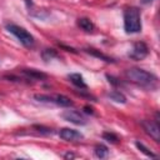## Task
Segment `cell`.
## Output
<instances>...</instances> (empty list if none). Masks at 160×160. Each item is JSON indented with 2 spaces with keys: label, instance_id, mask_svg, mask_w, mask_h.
Instances as JSON below:
<instances>
[{
  "label": "cell",
  "instance_id": "obj_1",
  "mask_svg": "<svg viewBox=\"0 0 160 160\" xmlns=\"http://www.w3.org/2000/svg\"><path fill=\"white\" fill-rule=\"evenodd\" d=\"M125 76L128 80H130L131 82L141 86V88H146V89H155L158 86V78L142 69L139 68H131L128 69L125 71Z\"/></svg>",
  "mask_w": 160,
  "mask_h": 160
},
{
  "label": "cell",
  "instance_id": "obj_2",
  "mask_svg": "<svg viewBox=\"0 0 160 160\" xmlns=\"http://www.w3.org/2000/svg\"><path fill=\"white\" fill-rule=\"evenodd\" d=\"M124 30L128 34L141 31L140 10L138 8H128L124 11Z\"/></svg>",
  "mask_w": 160,
  "mask_h": 160
},
{
  "label": "cell",
  "instance_id": "obj_3",
  "mask_svg": "<svg viewBox=\"0 0 160 160\" xmlns=\"http://www.w3.org/2000/svg\"><path fill=\"white\" fill-rule=\"evenodd\" d=\"M6 29H8V31H10L12 35H15V36L18 38V40H19L24 46L30 48V46L34 45V38H32V35H31L28 30H25L24 28L19 26V25H15V24H8V25H6Z\"/></svg>",
  "mask_w": 160,
  "mask_h": 160
},
{
  "label": "cell",
  "instance_id": "obj_4",
  "mask_svg": "<svg viewBox=\"0 0 160 160\" xmlns=\"http://www.w3.org/2000/svg\"><path fill=\"white\" fill-rule=\"evenodd\" d=\"M34 98L38 100V101H48V102H54L59 106H64V108H68V106H71L72 105V101L65 96V95H54V96H50V95H34Z\"/></svg>",
  "mask_w": 160,
  "mask_h": 160
},
{
  "label": "cell",
  "instance_id": "obj_5",
  "mask_svg": "<svg viewBox=\"0 0 160 160\" xmlns=\"http://www.w3.org/2000/svg\"><path fill=\"white\" fill-rule=\"evenodd\" d=\"M141 126L144 129V131L156 142L160 141V126L158 121L154 120H142L141 121Z\"/></svg>",
  "mask_w": 160,
  "mask_h": 160
},
{
  "label": "cell",
  "instance_id": "obj_6",
  "mask_svg": "<svg viewBox=\"0 0 160 160\" xmlns=\"http://www.w3.org/2000/svg\"><path fill=\"white\" fill-rule=\"evenodd\" d=\"M149 54V48L145 42L142 41H138L134 44L132 50L129 52V56L134 60H142L144 58H146Z\"/></svg>",
  "mask_w": 160,
  "mask_h": 160
},
{
  "label": "cell",
  "instance_id": "obj_7",
  "mask_svg": "<svg viewBox=\"0 0 160 160\" xmlns=\"http://www.w3.org/2000/svg\"><path fill=\"white\" fill-rule=\"evenodd\" d=\"M61 116L66 121H70V122L76 124V125H85L86 124V119L76 110H65L61 114Z\"/></svg>",
  "mask_w": 160,
  "mask_h": 160
},
{
  "label": "cell",
  "instance_id": "obj_8",
  "mask_svg": "<svg viewBox=\"0 0 160 160\" xmlns=\"http://www.w3.org/2000/svg\"><path fill=\"white\" fill-rule=\"evenodd\" d=\"M59 136H60L62 140H65V141H71V142H74V141H80V140L84 138L81 132H79L78 130H74V129H69V128L61 129V130L59 131Z\"/></svg>",
  "mask_w": 160,
  "mask_h": 160
},
{
  "label": "cell",
  "instance_id": "obj_9",
  "mask_svg": "<svg viewBox=\"0 0 160 160\" xmlns=\"http://www.w3.org/2000/svg\"><path fill=\"white\" fill-rule=\"evenodd\" d=\"M21 72L25 76H28L29 79H32V80H42V79H46V76H48L46 74H44L41 71H38L35 69H24V70H21Z\"/></svg>",
  "mask_w": 160,
  "mask_h": 160
},
{
  "label": "cell",
  "instance_id": "obj_10",
  "mask_svg": "<svg viewBox=\"0 0 160 160\" xmlns=\"http://www.w3.org/2000/svg\"><path fill=\"white\" fill-rule=\"evenodd\" d=\"M69 79H70V81L75 85V86H78V88H80V89H86L88 86H86V84H85V81H84V78L80 75V74H70L69 75Z\"/></svg>",
  "mask_w": 160,
  "mask_h": 160
},
{
  "label": "cell",
  "instance_id": "obj_11",
  "mask_svg": "<svg viewBox=\"0 0 160 160\" xmlns=\"http://www.w3.org/2000/svg\"><path fill=\"white\" fill-rule=\"evenodd\" d=\"M78 25H79L84 31H86V32H90V31L94 30V24H92V21H91L90 19H88V18H80V19L78 20Z\"/></svg>",
  "mask_w": 160,
  "mask_h": 160
},
{
  "label": "cell",
  "instance_id": "obj_12",
  "mask_svg": "<svg viewBox=\"0 0 160 160\" xmlns=\"http://www.w3.org/2000/svg\"><path fill=\"white\" fill-rule=\"evenodd\" d=\"M94 154H95L96 158H99V159H104V158H106V156L109 155V149H108L105 145L99 144V145L95 146V149H94Z\"/></svg>",
  "mask_w": 160,
  "mask_h": 160
},
{
  "label": "cell",
  "instance_id": "obj_13",
  "mask_svg": "<svg viewBox=\"0 0 160 160\" xmlns=\"http://www.w3.org/2000/svg\"><path fill=\"white\" fill-rule=\"evenodd\" d=\"M108 96H109L111 100L116 101V102H121V104H125V102H126V98H125V95H124L122 92L118 91V90H112V91H110V92L108 94Z\"/></svg>",
  "mask_w": 160,
  "mask_h": 160
},
{
  "label": "cell",
  "instance_id": "obj_14",
  "mask_svg": "<svg viewBox=\"0 0 160 160\" xmlns=\"http://www.w3.org/2000/svg\"><path fill=\"white\" fill-rule=\"evenodd\" d=\"M86 51H88L89 54H91V55H94V56L99 58V59H102V60H104V61H106V62H112V61H114L111 58H109V56L104 55L102 52H99V51H98V50H95V49H86Z\"/></svg>",
  "mask_w": 160,
  "mask_h": 160
},
{
  "label": "cell",
  "instance_id": "obj_15",
  "mask_svg": "<svg viewBox=\"0 0 160 160\" xmlns=\"http://www.w3.org/2000/svg\"><path fill=\"white\" fill-rule=\"evenodd\" d=\"M135 145H136V146H138V149H139L141 152H144L146 156H149V158H158V155H156V154H154V152H151V151H150V150H149L144 144H141V142L136 141V142H135Z\"/></svg>",
  "mask_w": 160,
  "mask_h": 160
},
{
  "label": "cell",
  "instance_id": "obj_16",
  "mask_svg": "<svg viewBox=\"0 0 160 160\" xmlns=\"http://www.w3.org/2000/svg\"><path fill=\"white\" fill-rule=\"evenodd\" d=\"M42 58H44V60L49 61V60H51L54 58H58V52L54 49H45L42 51Z\"/></svg>",
  "mask_w": 160,
  "mask_h": 160
},
{
  "label": "cell",
  "instance_id": "obj_17",
  "mask_svg": "<svg viewBox=\"0 0 160 160\" xmlns=\"http://www.w3.org/2000/svg\"><path fill=\"white\" fill-rule=\"evenodd\" d=\"M102 138H104V140H106V141H109V142H111V144L119 142V138H118V135H115L114 132H104V134H102Z\"/></svg>",
  "mask_w": 160,
  "mask_h": 160
},
{
  "label": "cell",
  "instance_id": "obj_18",
  "mask_svg": "<svg viewBox=\"0 0 160 160\" xmlns=\"http://www.w3.org/2000/svg\"><path fill=\"white\" fill-rule=\"evenodd\" d=\"M34 128L38 129V131L39 132H42V134H51L52 132V130L49 129V128H44V126H39V125H35Z\"/></svg>",
  "mask_w": 160,
  "mask_h": 160
},
{
  "label": "cell",
  "instance_id": "obj_19",
  "mask_svg": "<svg viewBox=\"0 0 160 160\" xmlns=\"http://www.w3.org/2000/svg\"><path fill=\"white\" fill-rule=\"evenodd\" d=\"M106 78L109 79V82H110V84H112V85H115V86H118V85H121V82H120V81H118V79H116V78H114V76H110V75H106Z\"/></svg>",
  "mask_w": 160,
  "mask_h": 160
},
{
  "label": "cell",
  "instance_id": "obj_20",
  "mask_svg": "<svg viewBox=\"0 0 160 160\" xmlns=\"http://www.w3.org/2000/svg\"><path fill=\"white\" fill-rule=\"evenodd\" d=\"M84 111L86 112V114H94V110H92V108H90V106H84Z\"/></svg>",
  "mask_w": 160,
  "mask_h": 160
},
{
  "label": "cell",
  "instance_id": "obj_21",
  "mask_svg": "<svg viewBox=\"0 0 160 160\" xmlns=\"http://www.w3.org/2000/svg\"><path fill=\"white\" fill-rule=\"evenodd\" d=\"M152 1H154V0H141V4H145V5H146V4H150V2H152Z\"/></svg>",
  "mask_w": 160,
  "mask_h": 160
},
{
  "label": "cell",
  "instance_id": "obj_22",
  "mask_svg": "<svg viewBox=\"0 0 160 160\" xmlns=\"http://www.w3.org/2000/svg\"><path fill=\"white\" fill-rule=\"evenodd\" d=\"M65 158H66V159H69V158H74V154L68 152V154H65Z\"/></svg>",
  "mask_w": 160,
  "mask_h": 160
}]
</instances>
